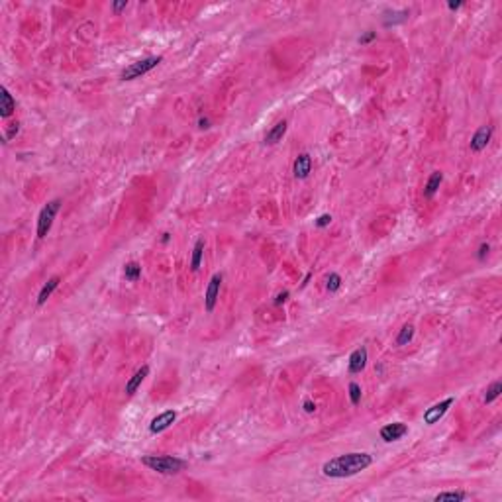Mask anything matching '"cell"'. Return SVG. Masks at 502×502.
<instances>
[{
	"instance_id": "13",
	"label": "cell",
	"mask_w": 502,
	"mask_h": 502,
	"mask_svg": "<svg viewBox=\"0 0 502 502\" xmlns=\"http://www.w3.org/2000/svg\"><path fill=\"white\" fill-rule=\"evenodd\" d=\"M14 110H16V101L12 98L8 89L2 87L0 89V116L6 120V118H10L12 114H14Z\"/></svg>"
},
{
	"instance_id": "16",
	"label": "cell",
	"mask_w": 502,
	"mask_h": 502,
	"mask_svg": "<svg viewBox=\"0 0 502 502\" xmlns=\"http://www.w3.org/2000/svg\"><path fill=\"white\" fill-rule=\"evenodd\" d=\"M441 180H444V173H439V171H434L432 175H430V179L426 183L424 187V196L426 198H432L437 189H439V185H441Z\"/></svg>"
},
{
	"instance_id": "8",
	"label": "cell",
	"mask_w": 502,
	"mask_h": 502,
	"mask_svg": "<svg viewBox=\"0 0 502 502\" xmlns=\"http://www.w3.org/2000/svg\"><path fill=\"white\" fill-rule=\"evenodd\" d=\"M175 420H177V412H175V410H165V412H161L159 416H155V418L151 420L149 432H151V434H161V432H165L167 428H171Z\"/></svg>"
},
{
	"instance_id": "6",
	"label": "cell",
	"mask_w": 502,
	"mask_h": 502,
	"mask_svg": "<svg viewBox=\"0 0 502 502\" xmlns=\"http://www.w3.org/2000/svg\"><path fill=\"white\" fill-rule=\"evenodd\" d=\"M224 280V273H216L212 275V279L206 287V292H204V304H206V310L212 312L216 308V302H218V296H220V287H222Z\"/></svg>"
},
{
	"instance_id": "15",
	"label": "cell",
	"mask_w": 502,
	"mask_h": 502,
	"mask_svg": "<svg viewBox=\"0 0 502 502\" xmlns=\"http://www.w3.org/2000/svg\"><path fill=\"white\" fill-rule=\"evenodd\" d=\"M59 283H61V277H57V275H55V277H51V279L47 280L44 287H42V290H39V296H37V304H39V306H44L45 302H47V298L53 294V290L59 287Z\"/></svg>"
},
{
	"instance_id": "2",
	"label": "cell",
	"mask_w": 502,
	"mask_h": 502,
	"mask_svg": "<svg viewBox=\"0 0 502 502\" xmlns=\"http://www.w3.org/2000/svg\"><path fill=\"white\" fill-rule=\"evenodd\" d=\"M142 463L151 471L161 473V475H177V473L187 469L185 459L171 457V455H145V457H142Z\"/></svg>"
},
{
	"instance_id": "26",
	"label": "cell",
	"mask_w": 502,
	"mask_h": 502,
	"mask_svg": "<svg viewBox=\"0 0 502 502\" xmlns=\"http://www.w3.org/2000/svg\"><path fill=\"white\" fill-rule=\"evenodd\" d=\"M377 37V32H367V34H363V35H359V44L361 45H365V44H369V42H373Z\"/></svg>"
},
{
	"instance_id": "5",
	"label": "cell",
	"mask_w": 502,
	"mask_h": 502,
	"mask_svg": "<svg viewBox=\"0 0 502 502\" xmlns=\"http://www.w3.org/2000/svg\"><path fill=\"white\" fill-rule=\"evenodd\" d=\"M453 402H455V398H453V396H449V398H446V400L435 402L434 406H430V408L424 412V424L426 426L437 424V422H439V420H441V418L447 414V410L453 406Z\"/></svg>"
},
{
	"instance_id": "11",
	"label": "cell",
	"mask_w": 502,
	"mask_h": 502,
	"mask_svg": "<svg viewBox=\"0 0 502 502\" xmlns=\"http://www.w3.org/2000/svg\"><path fill=\"white\" fill-rule=\"evenodd\" d=\"M491 137H492V126H483V128H479L475 132V135L471 137V149L473 151H483L489 145Z\"/></svg>"
},
{
	"instance_id": "27",
	"label": "cell",
	"mask_w": 502,
	"mask_h": 502,
	"mask_svg": "<svg viewBox=\"0 0 502 502\" xmlns=\"http://www.w3.org/2000/svg\"><path fill=\"white\" fill-rule=\"evenodd\" d=\"M489 251H491V246H489V244H480L479 253H477L479 261H485V259H487V255H489Z\"/></svg>"
},
{
	"instance_id": "32",
	"label": "cell",
	"mask_w": 502,
	"mask_h": 502,
	"mask_svg": "<svg viewBox=\"0 0 502 502\" xmlns=\"http://www.w3.org/2000/svg\"><path fill=\"white\" fill-rule=\"evenodd\" d=\"M461 6H463V2H449V4H447L449 10H457V8H461Z\"/></svg>"
},
{
	"instance_id": "31",
	"label": "cell",
	"mask_w": 502,
	"mask_h": 502,
	"mask_svg": "<svg viewBox=\"0 0 502 502\" xmlns=\"http://www.w3.org/2000/svg\"><path fill=\"white\" fill-rule=\"evenodd\" d=\"M198 128L200 130H208L210 128V120L208 118H198Z\"/></svg>"
},
{
	"instance_id": "1",
	"label": "cell",
	"mask_w": 502,
	"mask_h": 502,
	"mask_svg": "<svg viewBox=\"0 0 502 502\" xmlns=\"http://www.w3.org/2000/svg\"><path fill=\"white\" fill-rule=\"evenodd\" d=\"M373 465V457L365 451H353L332 457L322 465V473L330 479H346L353 477L361 471H365Z\"/></svg>"
},
{
	"instance_id": "24",
	"label": "cell",
	"mask_w": 502,
	"mask_h": 502,
	"mask_svg": "<svg viewBox=\"0 0 502 502\" xmlns=\"http://www.w3.org/2000/svg\"><path fill=\"white\" fill-rule=\"evenodd\" d=\"M18 132H20V124H18V122H16V124H10V130H8L6 134H4V144H8L12 137L18 134Z\"/></svg>"
},
{
	"instance_id": "3",
	"label": "cell",
	"mask_w": 502,
	"mask_h": 502,
	"mask_svg": "<svg viewBox=\"0 0 502 502\" xmlns=\"http://www.w3.org/2000/svg\"><path fill=\"white\" fill-rule=\"evenodd\" d=\"M161 61H163V57L161 55L145 57V59H142V61H135V63L128 65L126 69H122L120 78H122V81H134V78L144 77V75H147L149 71H153Z\"/></svg>"
},
{
	"instance_id": "21",
	"label": "cell",
	"mask_w": 502,
	"mask_h": 502,
	"mask_svg": "<svg viewBox=\"0 0 502 502\" xmlns=\"http://www.w3.org/2000/svg\"><path fill=\"white\" fill-rule=\"evenodd\" d=\"M500 392H502V383H500V380H494L491 387L487 389V392H485V398H483V400H485V404H491V402H494L498 396H500Z\"/></svg>"
},
{
	"instance_id": "4",
	"label": "cell",
	"mask_w": 502,
	"mask_h": 502,
	"mask_svg": "<svg viewBox=\"0 0 502 502\" xmlns=\"http://www.w3.org/2000/svg\"><path fill=\"white\" fill-rule=\"evenodd\" d=\"M59 208H61V198H53V200H49L44 208H42V212H39V216H37V237H39V239H44L45 235L49 234V230H51V226H53V220H55Z\"/></svg>"
},
{
	"instance_id": "12",
	"label": "cell",
	"mask_w": 502,
	"mask_h": 502,
	"mask_svg": "<svg viewBox=\"0 0 502 502\" xmlns=\"http://www.w3.org/2000/svg\"><path fill=\"white\" fill-rule=\"evenodd\" d=\"M147 375H149V367H147V365H142V367L137 369L134 375H132V379L126 383V394H128V396L135 394V391L142 387V383L145 380V377H147Z\"/></svg>"
},
{
	"instance_id": "25",
	"label": "cell",
	"mask_w": 502,
	"mask_h": 502,
	"mask_svg": "<svg viewBox=\"0 0 502 502\" xmlns=\"http://www.w3.org/2000/svg\"><path fill=\"white\" fill-rule=\"evenodd\" d=\"M330 224H332V216H330V214H322V216L316 220V226H318V228H326V226H330Z\"/></svg>"
},
{
	"instance_id": "9",
	"label": "cell",
	"mask_w": 502,
	"mask_h": 502,
	"mask_svg": "<svg viewBox=\"0 0 502 502\" xmlns=\"http://www.w3.org/2000/svg\"><path fill=\"white\" fill-rule=\"evenodd\" d=\"M367 361H369V351H367V347H357L351 355H349V363H347V369H349V373H361L363 369H365V365H367Z\"/></svg>"
},
{
	"instance_id": "14",
	"label": "cell",
	"mask_w": 502,
	"mask_h": 502,
	"mask_svg": "<svg viewBox=\"0 0 502 502\" xmlns=\"http://www.w3.org/2000/svg\"><path fill=\"white\" fill-rule=\"evenodd\" d=\"M287 128H289V124L285 122V120L277 122L273 128H271V130H269L267 134H265V144H267V145L279 144L280 139H283V135L287 134Z\"/></svg>"
},
{
	"instance_id": "29",
	"label": "cell",
	"mask_w": 502,
	"mask_h": 502,
	"mask_svg": "<svg viewBox=\"0 0 502 502\" xmlns=\"http://www.w3.org/2000/svg\"><path fill=\"white\" fill-rule=\"evenodd\" d=\"M289 296H290V292H289V290H283V292H279V294L275 296V304H277V306H280V304H283V302L287 300Z\"/></svg>"
},
{
	"instance_id": "17",
	"label": "cell",
	"mask_w": 502,
	"mask_h": 502,
	"mask_svg": "<svg viewBox=\"0 0 502 502\" xmlns=\"http://www.w3.org/2000/svg\"><path fill=\"white\" fill-rule=\"evenodd\" d=\"M204 247H206V244H204V239H196V244H194V247H192V259H190V269L192 271H198L200 269V263H202V257H204Z\"/></svg>"
},
{
	"instance_id": "19",
	"label": "cell",
	"mask_w": 502,
	"mask_h": 502,
	"mask_svg": "<svg viewBox=\"0 0 502 502\" xmlns=\"http://www.w3.org/2000/svg\"><path fill=\"white\" fill-rule=\"evenodd\" d=\"M124 277H126V280L139 279V277H142V267H139V263H137V261L126 263V265H124Z\"/></svg>"
},
{
	"instance_id": "10",
	"label": "cell",
	"mask_w": 502,
	"mask_h": 502,
	"mask_svg": "<svg viewBox=\"0 0 502 502\" xmlns=\"http://www.w3.org/2000/svg\"><path fill=\"white\" fill-rule=\"evenodd\" d=\"M310 171H312V157L308 155V153H300V155L294 159V165H292L294 177L300 180L308 179Z\"/></svg>"
},
{
	"instance_id": "23",
	"label": "cell",
	"mask_w": 502,
	"mask_h": 502,
	"mask_svg": "<svg viewBox=\"0 0 502 502\" xmlns=\"http://www.w3.org/2000/svg\"><path fill=\"white\" fill-rule=\"evenodd\" d=\"M328 290L330 292H337L339 290V287H342V277L337 275V273H330V277H328Z\"/></svg>"
},
{
	"instance_id": "18",
	"label": "cell",
	"mask_w": 502,
	"mask_h": 502,
	"mask_svg": "<svg viewBox=\"0 0 502 502\" xmlns=\"http://www.w3.org/2000/svg\"><path fill=\"white\" fill-rule=\"evenodd\" d=\"M465 498H469V494H467V492H463V491L439 492V494H435V496H434L435 502H446V500H449V502H459V500H465Z\"/></svg>"
},
{
	"instance_id": "30",
	"label": "cell",
	"mask_w": 502,
	"mask_h": 502,
	"mask_svg": "<svg viewBox=\"0 0 502 502\" xmlns=\"http://www.w3.org/2000/svg\"><path fill=\"white\" fill-rule=\"evenodd\" d=\"M126 8H128V2H126V0H124V2H114V4H112V10L116 12V14L126 10Z\"/></svg>"
},
{
	"instance_id": "20",
	"label": "cell",
	"mask_w": 502,
	"mask_h": 502,
	"mask_svg": "<svg viewBox=\"0 0 502 502\" xmlns=\"http://www.w3.org/2000/svg\"><path fill=\"white\" fill-rule=\"evenodd\" d=\"M412 337H414V326H412V324L402 326V330L398 332V335H396V346H408V344L412 342Z\"/></svg>"
},
{
	"instance_id": "33",
	"label": "cell",
	"mask_w": 502,
	"mask_h": 502,
	"mask_svg": "<svg viewBox=\"0 0 502 502\" xmlns=\"http://www.w3.org/2000/svg\"><path fill=\"white\" fill-rule=\"evenodd\" d=\"M161 242H163V244H167V242H169V234H163V237H161Z\"/></svg>"
},
{
	"instance_id": "28",
	"label": "cell",
	"mask_w": 502,
	"mask_h": 502,
	"mask_svg": "<svg viewBox=\"0 0 502 502\" xmlns=\"http://www.w3.org/2000/svg\"><path fill=\"white\" fill-rule=\"evenodd\" d=\"M302 408H304V412H308V414H314V412H316V404H314L310 398H306V400H304Z\"/></svg>"
},
{
	"instance_id": "22",
	"label": "cell",
	"mask_w": 502,
	"mask_h": 502,
	"mask_svg": "<svg viewBox=\"0 0 502 502\" xmlns=\"http://www.w3.org/2000/svg\"><path fill=\"white\" fill-rule=\"evenodd\" d=\"M349 400L353 406H357L359 402H361V387H359L357 383H349Z\"/></svg>"
},
{
	"instance_id": "7",
	"label": "cell",
	"mask_w": 502,
	"mask_h": 502,
	"mask_svg": "<svg viewBox=\"0 0 502 502\" xmlns=\"http://www.w3.org/2000/svg\"><path fill=\"white\" fill-rule=\"evenodd\" d=\"M408 434V426L402 424V422H392V424H387L380 428V439L383 441H387V444H391V441H398L400 437Z\"/></svg>"
}]
</instances>
